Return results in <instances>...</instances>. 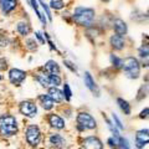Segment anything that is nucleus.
<instances>
[{"instance_id": "15", "label": "nucleus", "mask_w": 149, "mask_h": 149, "mask_svg": "<svg viewBox=\"0 0 149 149\" xmlns=\"http://www.w3.org/2000/svg\"><path fill=\"white\" fill-rule=\"evenodd\" d=\"M111 45L112 47L116 49V50H122L124 47V40H123V36H119V35H113L111 37Z\"/></svg>"}, {"instance_id": "23", "label": "nucleus", "mask_w": 149, "mask_h": 149, "mask_svg": "<svg viewBox=\"0 0 149 149\" xmlns=\"http://www.w3.org/2000/svg\"><path fill=\"white\" fill-rule=\"evenodd\" d=\"M65 6V4L62 0H51V8L55 9V10H60Z\"/></svg>"}, {"instance_id": "5", "label": "nucleus", "mask_w": 149, "mask_h": 149, "mask_svg": "<svg viewBox=\"0 0 149 149\" xmlns=\"http://www.w3.org/2000/svg\"><path fill=\"white\" fill-rule=\"evenodd\" d=\"M41 139V133L40 129L36 127V125H30L26 130V141L31 146H37L40 143Z\"/></svg>"}, {"instance_id": "28", "label": "nucleus", "mask_w": 149, "mask_h": 149, "mask_svg": "<svg viewBox=\"0 0 149 149\" xmlns=\"http://www.w3.org/2000/svg\"><path fill=\"white\" fill-rule=\"evenodd\" d=\"M112 118H113V120H114V124H116V127L117 128H119V129H123L124 127L122 125V123H120V120H119V118L117 117V114H112Z\"/></svg>"}, {"instance_id": "25", "label": "nucleus", "mask_w": 149, "mask_h": 149, "mask_svg": "<svg viewBox=\"0 0 149 149\" xmlns=\"http://www.w3.org/2000/svg\"><path fill=\"white\" fill-rule=\"evenodd\" d=\"M111 61L112 63L116 67H122V63H123V60H120L118 58L117 56H114V55H111Z\"/></svg>"}, {"instance_id": "3", "label": "nucleus", "mask_w": 149, "mask_h": 149, "mask_svg": "<svg viewBox=\"0 0 149 149\" xmlns=\"http://www.w3.org/2000/svg\"><path fill=\"white\" fill-rule=\"evenodd\" d=\"M122 67L124 70V73L128 78H138L141 73V65L138 60L134 57H127L123 60Z\"/></svg>"}, {"instance_id": "27", "label": "nucleus", "mask_w": 149, "mask_h": 149, "mask_svg": "<svg viewBox=\"0 0 149 149\" xmlns=\"http://www.w3.org/2000/svg\"><path fill=\"white\" fill-rule=\"evenodd\" d=\"M39 3L41 4V6H42V9L46 11V15H47V17H49V20H51L52 19V16H51V13H50V9H49V6L46 5V4L42 1V0H39Z\"/></svg>"}, {"instance_id": "21", "label": "nucleus", "mask_w": 149, "mask_h": 149, "mask_svg": "<svg viewBox=\"0 0 149 149\" xmlns=\"http://www.w3.org/2000/svg\"><path fill=\"white\" fill-rule=\"evenodd\" d=\"M117 103L119 104L120 109L124 112V114H130V106H129V103H128L127 101H124L122 98H118L117 100Z\"/></svg>"}, {"instance_id": "8", "label": "nucleus", "mask_w": 149, "mask_h": 149, "mask_svg": "<svg viewBox=\"0 0 149 149\" xmlns=\"http://www.w3.org/2000/svg\"><path fill=\"white\" fill-rule=\"evenodd\" d=\"M149 143V129H141L136 134V146L137 148H143Z\"/></svg>"}, {"instance_id": "34", "label": "nucleus", "mask_w": 149, "mask_h": 149, "mask_svg": "<svg viewBox=\"0 0 149 149\" xmlns=\"http://www.w3.org/2000/svg\"><path fill=\"white\" fill-rule=\"evenodd\" d=\"M0 80H1V76H0Z\"/></svg>"}, {"instance_id": "19", "label": "nucleus", "mask_w": 149, "mask_h": 149, "mask_svg": "<svg viewBox=\"0 0 149 149\" xmlns=\"http://www.w3.org/2000/svg\"><path fill=\"white\" fill-rule=\"evenodd\" d=\"M16 29H17V31H19V34L22 35V36L29 35V34H30V31H31L30 25L27 24V22H24V21L19 22L17 26H16Z\"/></svg>"}, {"instance_id": "1", "label": "nucleus", "mask_w": 149, "mask_h": 149, "mask_svg": "<svg viewBox=\"0 0 149 149\" xmlns=\"http://www.w3.org/2000/svg\"><path fill=\"white\" fill-rule=\"evenodd\" d=\"M73 20L76 24L81 26H91L93 20H95V10L90 8L78 6L74 9Z\"/></svg>"}, {"instance_id": "26", "label": "nucleus", "mask_w": 149, "mask_h": 149, "mask_svg": "<svg viewBox=\"0 0 149 149\" xmlns=\"http://www.w3.org/2000/svg\"><path fill=\"white\" fill-rule=\"evenodd\" d=\"M63 95L66 96V100H70L71 96H72V92H71V90H70V86L67 85V83L63 85Z\"/></svg>"}, {"instance_id": "30", "label": "nucleus", "mask_w": 149, "mask_h": 149, "mask_svg": "<svg viewBox=\"0 0 149 149\" xmlns=\"http://www.w3.org/2000/svg\"><path fill=\"white\" fill-rule=\"evenodd\" d=\"M6 61H5V60H0V68H1V70H6Z\"/></svg>"}, {"instance_id": "14", "label": "nucleus", "mask_w": 149, "mask_h": 149, "mask_svg": "<svg viewBox=\"0 0 149 149\" xmlns=\"http://www.w3.org/2000/svg\"><path fill=\"white\" fill-rule=\"evenodd\" d=\"M49 122L56 129H62V128H65L63 119L60 117V116H57V114H50L49 116Z\"/></svg>"}, {"instance_id": "13", "label": "nucleus", "mask_w": 149, "mask_h": 149, "mask_svg": "<svg viewBox=\"0 0 149 149\" xmlns=\"http://www.w3.org/2000/svg\"><path fill=\"white\" fill-rule=\"evenodd\" d=\"M49 96L54 100V102H57V103L62 102L63 98H65L63 92L60 91L57 87H50V88H49Z\"/></svg>"}, {"instance_id": "18", "label": "nucleus", "mask_w": 149, "mask_h": 149, "mask_svg": "<svg viewBox=\"0 0 149 149\" xmlns=\"http://www.w3.org/2000/svg\"><path fill=\"white\" fill-rule=\"evenodd\" d=\"M50 143L52 144L55 148L61 149L65 146V139L60 136V134H52V136L50 137Z\"/></svg>"}, {"instance_id": "33", "label": "nucleus", "mask_w": 149, "mask_h": 149, "mask_svg": "<svg viewBox=\"0 0 149 149\" xmlns=\"http://www.w3.org/2000/svg\"><path fill=\"white\" fill-rule=\"evenodd\" d=\"M148 14H149V9H148Z\"/></svg>"}, {"instance_id": "4", "label": "nucleus", "mask_w": 149, "mask_h": 149, "mask_svg": "<svg viewBox=\"0 0 149 149\" xmlns=\"http://www.w3.org/2000/svg\"><path fill=\"white\" fill-rule=\"evenodd\" d=\"M77 123L78 125H81V129H95L97 125L95 118L86 112H81L77 116Z\"/></svg>"}, {"instance_id": "17", "label": "nucleus", "mask_w": 149, "mask_h": 149, "mask_svg": "<svg viewBox=\"0 0 149 149\" xmlns=\"http://www.w3.org/2000/svg\"><path fill=\"white\" fill-rule=\"evenodd\" d=\"M45 70L50 74H60V67H58V65H57V62L52 61V60H50V61L46 62Z\"/></svg>"}, {"instance_id": "7", "label": "nucleus", "mask_w": 149, "mask_h": 149, "mask_svg": "<svg viewBox=\"0 0 149 149\" xmlns=\"http://www.w3.org/2000/svg\"><path fill=\"white\" fill-rule=\"evenodd\" d=\"M20 112L24 116H26V117L31 118L37 113V108H36V106L32 103V102L25 101V102H22V103L20 104Z\"/></svg>"}, {"instance_id": "24", "label": "nucleus", "mask_w": 149, "mask_h": 149, "mask_svg": "<svg viewBox=\"0 0 149 149\" xmlns=\"http://www.w3.org/2000/svg\"><path fill=\"white\" fill-rule=\"evenodd\" d=\"M118 147H119V149H130L127 139L120 138V137H119V141H118Z\"/></svg>"}, {"instance_id": "6", "label": "nucleus", "mask_w": 149, "mask_h": 149, "mask_svg": "<svg viewBox=\"0 0 149 149\" xmlns=\"http://www.w3.org/2000/svg\"><path fill=\"white\" fill-rule=\"evenodd\" d=\"M25 77H26V73L19 68H13L9 72V80H10L11 83H14L16 86H20L21 82L25 80Z\"/></svg>"}, {"instance_id": "12", "label": "nucleus", "mask_w": 149, "mask_h": 149, "mask_svg": "<svg viewBox=\"0 0 149 149\" xmlns=\"http://www.w3.org/2000/svg\"><path fill=\"white\" fill-rule=\"evenodd\" d=\"M113 29L116 31V34L119 35V36H124L128 31L127 24H125L123 20H120V19H116L113 21Z\"/></svg>"}, {"instance_id": "10", "label": "nucleus", "mask_w": 149, "mask_h": 149, "mask_svg": "<svg viewBox=\"0 0 149 149\" xmlns=\"http://www.w3.org/2000/svg\"><path fill=\"white\" fill-rule=\"evenodd\" d=\"M16 4V0H0V9H1L3 14L8 15V14L15 10Z\"/></svg>"}, {"instance_id": "29", "label": "nucleus", "mask_w": 149, "mask_h": 149, "mask_svg": "<svg viewBox=\"0 0 149 149\" xmlns=\"http://www.w3.org/2000/svg\"><path fill=\"white\" fill-rule=\"evenodd\" d=\"M139 117H141V118H149V108H144V109L141 112Z\"/></svg>"}, {"instance_id": "22", "label": "nucleus", "mask_w": 149, "mask_h": 149, "mask_svg": "<svg viewBox=\"0 0 149 149\" xmlns=\"http://www.w3.org/2000/svg\"><path fill=\"white\" fill-rule=\"evenodd\" d=\"M50 85L54 87L61 85V78H60L58 74H50Z\"/></svg>"}, {"instance_id": "32", "label": "nucleus", "mask_w": 149, "mask_h": 149, "mask_svg": "<svg viewBox=\"0 0 149 149\" xmlns=\"http://www.w3.org/2000/svg\"><path fill=\"white\" fill-rule=\"evenodd\" d=\"M65 65H66V66H67L68 68H71V70H72V71H73V72H74V71H77V70H76V67H73L71 62H68V61H65Z\"/></svg>"}, {"instance_id": "31", "label": "nucleus", "mask_w": 149, "mask_h": 149, "mask_svg": "<svg viewBox=\"0 0 149 149\" xmlns=\"http://www.w3.org/2000/svg\"><path fill=\"white\" fill-rule=\"evenodd\" d=\"M36 37L40 40V42H41V44H45V39L42 37V35H41L40 32H36Z\"/></svg>"}, {"instance_id": "11", "label": "nucleus", "mask_w": 149, "mask_h": 149, "mask_svg": "<svg viewBox=\"0 0 149 149\" xmlns=\"http://www.w3.org/2000/svg\"><path fill=\"white\" fill-rule=\"evenodd\" d=\"M85 83H86L87 88H88V90H90L92 93H95L97 97L100 96V90H98V87H97L95 80H93L92 76L90 74V72H86V73H85Z\"/></svg>"}, {"instance_id": "20", "label": "nucleus", "mask_w": 149, "mask_h": 149, "mask_svg": "<svg viewBox=\"0 0 149 149\" xmlns=\"http://www.w3.org/2000/svg\"><path fill=\"white\" fill-rule=\"evenodd\" d=\"M36 80L40 82L41 86L44 87H50V74H46V73H37L36 74Z\"/></svg>"}, {"instance_id": "9", "label": "nucleus", "mask_w": 149, "mask_h": 149, "mask_svg": "<svg viewBox=\"0 0 149 149\" xmlns=\"http://www.w3.org/2000/svg\"><path fill=\"white\" fill-rule=\"evenodd\" d=\"M83 148L85 149H103V144L96 137H87L83 141Z\"/></svg>"}, {"instance_id": "2", "label": "nucleus", "mask_w": 149, "mask_h": 149, "mask_svg": "<svg viewBox=\"0 0 149 149\" xmlns=\"http://www.w3.org/2000/svg\"><path fill=\"white\" fill-rule=\"evenodd\" d=\"M17 132V123L16 119L11 116H3L0 118V133L3 136L11 137Z\"/></svg>"}, {"instance_id": "16", "label": "nucleus", "mask_w": 149, "mask_h": 149, "mask_svg": "<svg viewBox=\"0 0 149 149\" xmlns=\"http://www.w3.org/2000/svg\"><path fill=\"white\" fill-rule=\"evenodd\" d=\"M39 100L46 111H50L54 107V100L51 98L49 95H41V96H39Z\"/></svg>"}]
</instances>
